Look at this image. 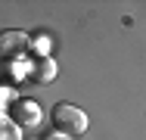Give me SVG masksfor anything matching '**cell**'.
<instances>
[{"instance_id": "obj_1", "label": "cell", "mask_w": 146, "mask_h": 140, "mask_svg": "<svg viewBox=\"0 0 146 140\" xmlns=\"http://www.w3.org/2000/svg\"><path fill=\"white\" fill-rule=\"evenodd\" d=\"M50 118H53V128H56L62 137H75V134H84L87 131V115L78 109V106H72V103H56L53 112H50Z\"/></svg>"}, {"instance_id": "obj_2", "label": "cell", "mask_w": 146, "mask_h": 140, "mask_svg": "<svg viewBox=\"0 0 146 140\" xmlns=\"http://www.w3.org/2000/svg\"><path fill=\"white\" fill-rule=\"evenodd\" d=\"M31 47V34L22 28H3L0 31V62L22 59V53Z\"/></svg>"}, {"instance_id": "obj_3", "label": "cell", "mask_w": 146, "mask_h": 140, "mask_svg": "<svg viewBox=\"0 0 146 140\" xmlns=\"http://www.w3.org/2000/svg\"><path fill=\"white\" fill-rule=\"evenodd\" d=\"M9 115H13V121H16L19 128H25V131H37L40 121H44V112H40V106H37L34 100H19V103L9 109Z\"/></svg>"}, {"instance_id": "obj_4", "label": "cell", "mask_w": 146, "mask_h": 140, "mask_svg": "<svg viewBox=\"0 0 146 140\" xmlns=\"http://www.w3.org/2000/svg\"><path fill=\"white\" fill-rule=\"evenodd\" d=\"M25 72H28V78H31L34 84H47V81L56 78V62H53L50 56H34V59L28 62Z\"/></svg>"}, {"instance_id": "obj_5", "label": "cell", "mask_w": 146, "mask_h": 140, "mask_svg": "<svg viewBox=\"0 0 146 140\" xmlns=\"http://www.w3.org/2000/svg\"><path fill=\"white\" fill-rule=\"evenodd\" d=\"M25 78V62L22 59H9V62H0V81L19 84Z\"/></svg>"}, {"instance_id": "obj_6", "label": "cell", "mask_w": 146, "mask_h": 140, "mask_svg": "<svg viewBox=\"0 0 146 140\" xmlns=\"http://www.w3.org/2000/svg\"><path fill=\"white\" fill-rule=\"evenodd\" d=\"M31 44L40 50V56H47V50H50V41H47V37H37V41H31Z\"/></svg>"}]
</instances>
